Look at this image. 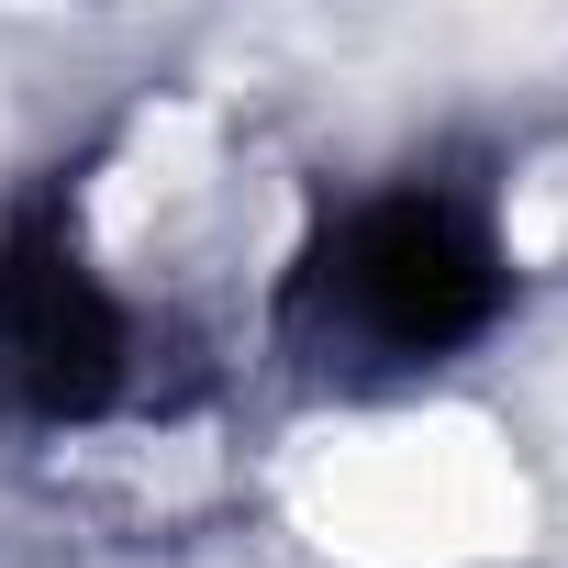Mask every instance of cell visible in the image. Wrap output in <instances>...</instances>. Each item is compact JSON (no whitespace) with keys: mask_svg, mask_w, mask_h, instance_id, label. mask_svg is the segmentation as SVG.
<instances>
[{"mask_svg":"<svg viewBox=\"0 0 568 568\" xmlns=\"http://www.w3.org/2000/svg\"><path fill=\"white\" fill-rule=\"evenodd\" d=\"M501 302H513L501 234L457 179H390V190L346 201L291 278L302 346H324L346 368H435V357L479 346L501 324Z\"/></svg>","mask_w":568,"mask_h":568,"instance_id":"1","label":"cell"},{"mask_svg":"<svg viewBox=\"0 0 568 568\" xmlns=\"http://www.w3.org/2000/svg\"><path fill=\"white\" fill-rule=\"evenodd\" d=\"M134 379V313L101 291L57 201H23L0 223V390L34 424H90Z\"/></svg>","mask_w":568,"mask_h":568,"instance_id":"2","label":"cell"}]
</instances>
